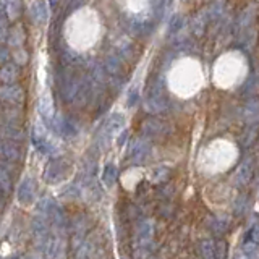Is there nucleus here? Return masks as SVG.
Masks as SVG:
<instances>
[{
    "instance_id": "1",
    "label": "nucleus",
    "mask_w": 259,
    "mask_h": 259,
    "mask_svg": "<svg viewBox=\"0 0 259 259\" xmlns=\"http://www.w3.org/2000/svg\"><path fill=\"white\" fill-rule=\"evenodd\" d=\"M125 126V118L121 113H112V115L105 120V123L102 125L101 132L97 133V144L102 146V148H105L113 136H117L121 130H123Z\"/></svg>"
},
{
    "instance_id": "2",
    "label": "nucleus",
    "mask_w": 259,
    "mask_h": 259,
    "mask_svg": "<svg viewBox=\"0 0 259 259\" xmlns=\"http://www.w3.org/2000/svg\"><path fill=\"white\" fill-rule=\"evenodd\" d=\"M68 168H70L68 160H65L63 157H55L46 165L44 174H42V180L49 185L59 183L63 180L65 177H67Z\"/></svg>"
},
{
    "instance_id": "3",
    "label": "nucleus",
    "mask_w": 259,
    "mask_h": 259,
    "mask_svg": "<svg viewBox=\"0 0 259 259\" xmlns=\"http://www.w3.org/2000/svg\"><path fill=\"white\" fill-rule=\"evenodd\" d=\"M23 157H24V149L20 144V141L0 138V160L18 164V162L23 160Z\"/></svg>"
},
{
    "instance_id": "4",
    "label": "nucleus",
    "mask_w": 259,
    "mask_h": 259,
    "mask_svg": "<svg viewBox=\"0 0 259 259\" xmlns=\"http://www.w3.org/2000/svg\"><path fill=\"white\" fill-rule=\"evenodd\" d=\"M154 224L151 221H141L136 227V248L141 249V254H149L148 248L152 246Z\"/></svg>"
},
{
    "instance_id": "5",
    "label": "nucleus",
    "mask_w": 259,
    "mask_h": 259,
    "mask_svg": "<svg viewBox=\"0 0 259 259\" xmlns=\"http://www.w3.org/2000/svg\"><path fill=\"white\" fill-rule=\"evenodd\" d=\"M49 126L54 130V133L60 135L63 138H73L78 135V126L75 121H73L70 117L60 115V113H55L52 121L49 123Z\"/></svg>"
},
{
    "instance_id": "6",
    "label": "nucleus",
    "mask_w": 259,
    "mask_h": 259,
    "mask_svg": "<svg viewBox=\"0 0 259 259\" xmlns=\"http://www.w3.org/2000/svg\"><path fill=\"white\" fill-rule=\"evenodd\" d=\"M253 174H254V160L248 157L241 162V164L237 167V170H235V174H233V185L235 186H246L249 182H251V178H253Z\"/></svg>"
},
{
    "instance_id": "7",
    "label": "nucleus",
    "mask_w": 259,
    "mask_h": 259,
    "mask_svg": "<svg viewBox=\"0 0 259 259\" xmlns=\"http://www.w3.org/2000/svg\"><path fill=\"white\" fill-rule=\"evenodd\" d=\"M36 182L32 180L31 177L23 178V182L20 183L18 190H16V199H18L20 204L23 206H29L32 201L36 199Z\"/></svg>"
},
{
    "instance_id": "8",
    "label": "nucleus",
    "mask_w": 259,
    "mask_h": 259,
    "mask_svg": "<svg viewBox=\"0 0 259 259\" xmlns=\"http://www.w3.org/2000/svg\"><path fill=\"white\" fill-rule=\"evenodd\" d=\"M0 102L10 104V105H21L24 102V91L23 88L16 83L5 84L0 88Z\"/></svg>"
},
{
    "instance_id": "9",
    "label": "nucleus",
    "mask_w": 259,
    "mask_h": 259,
    "mask_svg": "<svg viewBox=\"0 0 259 259\" xmlns=\"http://www.w3.org/2000/svg\"><path fill=\"white\" fill-rule=\"evenodd\" d=\"M149 152H151L149 143L146 140H141V138H138V140L132 141V144H130L128 157L133 164H141V162H144L146 159H148Z\"/></svg>"
},
{
    "instance_id": "10",
    "label": "nucleus",
    "mask_w": 259,
    "mask_h": 259,
    "mask_svg": "<svg viewBox=\"0 0 259 259\" xmlns=\"http://www.w3.org/2000/svg\"><path fill=\"white\" fill-rule=\"evenodd\" d=\"M13 186V174H12V162L0 160V190L7 194L12 193Z\"/></svg>"
},
{
    "instance_id": "11",
    "label": "nucleus",
    "mask_w": 259,
    "mask_h": 259,
    "mask_svg": "<svg viewBox=\"0 0 259 259\" xmlns=\"http://www.w3.org/2000/svg\"><path fill=\"white\" fill-rule=\"evenodd\" d=\"M20 65L16 62H12V63H4L2 67H0V81H2L4 84H13L18 81L20 78Z\"/></svg>"
},
{
    "instance_id": "12",
    "label": "nucleus",
    "mask_w": 259,
    "mask_h": 259,
    "mask_svg": "<svg viewBox=\"0 0 259 259\" xmlns=\"http://www.w3.org/2000/svg\"><path fill=\"white\" fill-rule=\"evenodd\" d=\"M23 121V112L18 105H10L0 110V123L8 125H21Z\"/></svg>"
},
{
    "instance_id": "13",
    "label": "nucleus",
    "mask_w": 259,
    "mask_h": 259,
    "mask_svg": "<svg viewBox=\"0 0 259 259\" xmlns=\"http://www.w3.org/2000/svg\"><path fill=\"white\" fill-rule=\"evenodd\" d=\"M143 133L149 138H157V136L168 133V125H165L164 121H160V120L151 118L143 123Z\"/></svg>"
},
{
    "instance_id": "14",
    "label": "nucleus",
    "mask_w": 259,
    "mask_h": 259,
    "mask_svg": "<svg viewBox=\"0 0 259 259\" xmlns=\"http://www.w3.org/2000/svg\"><path fill=\"white\" fill-rule=\"evenodd\" d=\"M37 112L40 118H42L44 123H51L54 115H55V110H54V102L49 96H42L40 99L37 101Z\"/></svg>"
},
{
    "instance_id": "15",
    "label": "nucleus",
    "mask_w": 259,
    "mask_h": 259,
    "mask_svg": "<svg viewBox=\"0 0 259 259\" xmlns=\"http://www.w3.org/2000/svg\"><path fill=\"white\" fill-rule=\"evenodd\" d=\"M207 227L215 235H222L230 229V219L227 215H212L207 219Z\"/></svg>"
},
{
    "instance_id": "16",
    "label": "nucleus",
    "mask_w": 259,
    "mask_h": 259,
    "mask_svg": "<svg viewBox=\"0 0 259 259\" xmlns=\"http://www.w3.org/2000/svg\"><path fill=\"white\" fill-rule=\"evenodd\" d=\"M243 120L249 125L259 121V99H249L243 107Z\"/></svg>"
},
{
    "instance_id": "17",
    "label": "nucleus",
    "mask_w": 259,
    "mask_h": 259,
    "mask_svg": "<svg viewBox=\"0 0 259 259\" xmlns=\"http://www.w3.org/2000/svg\"><path fill=\"white\" fill-rule=\"evenodd\" d=\"M0 138H5V140H13V141H20L24 138V132L21 125H8V123H0Z\"/></svg>"
},
{
    "instance_id": "18",
    "label": "nucleus",
    "mask_w": 259,
    "mask_h": 259,
    "mask_svg": "<svg viewBox=\"0 0 259 259\" xmlns=\"http://www.w3.org/2000/svg\"><path fill=\"white\" fill-rule=\"evenodd\" d=\"M148 107L151 112H159L167 107V101L164 99V96H162L159 88L151 89V93L148 96Z\"/></svg>"
},
{
    "instance_id": "19",
    "label": "nucleus",
    "mask_w": 259,
    "mask_h": 259,
    "mask_svg": "<svg viewBox=\"0 0 259 259\" xmlns=\"http://www.w3.org/2000/svg\"><path fill=\"white\" fill-rule=\"evenodd\" d=\"M47 16H49V12H47L46 2H42V0H36V2L31 5V18L37 24H44L47 21Z\"/></svg>"
},
{
    "instance_id": "20",
    "label": "nucleus",
    "mask_w": 259,
    "mask_h": 259,
    "mask_svg": "<svg viewBox=\"0 0 259 259\" xmlns=\"http://www.w3.org/2000/svg\"><path fill=\"white\" fill-rule=\"evenodd\" d=\"M4 7L8 20H18L23 13V0H4Z\"/></svg>"
},
{
    "instance_id": "21",
    "label": "nucleus",
    "mask_w": 259,
    "mask_h": 259,
    "mask_svg": "<svg viewBox=\"0 0 259 259\" xmlns=\"http://www.w3.org/2000/svg\"><path fill=\"white\" fill-rule=\"evenodd\" d=\"M24 39H26V32H24L21 24H16L13 26L10 31H8V37H7V42L10 44L12 47H21Z\"/></svg>"
},
{
    "instance_id": "22",
    "label": "nucleus",
    "mask_w": 259,
    "mask_h": 259,
    "mask_svg": "<svg viewBox=\"0 0 259 259\" xmlns=\"http://www.w3.org/2000/svg\"><path fill=\"white\" fill-rule=\"evenodd\" d=\"M117 175H118L117 167L113 165V164H107V165L104 167V170H102V183L107 186V188H110V186L115 185Z\"/></svg>"
},
{
    "instance_id": "23",
    "label": "nucleus",
    "mask_w": 259,
    "mask_h": 259,
    "mask_svg": "<svg viewBox=\"0 0 259 259\" xmlns=\"http://www.w3.org/2000/svg\"><path fill=\"white\" fill-rule=\"evenodd\" d=\"M199 254L206 259L215 257V241L214 240H202L199 243Z\"/></svg>"
},
{
    "instance_id": "24",
    "label": "nucleus",
    "mask_w": 259,
    "mask_h": 259,
    "mask_svg": "<svg viewBox=\"0 0 259 259\" xmlns=\"http://www.w3.org/2000/svg\"><path fill=\"white\" fill-rule=\"evenodd\" d=\"M241 251L246 257H254L259 253V243L251 241V240H245L241 245Z\"/></svg>"
},
{
    "instance_id": "25",
    "label": "nucleus",
    "mask_w": 259,
    "mask_h": 259,
    "mask_svg": "<svg viewBox=\"0 0 259 259\" xmlns=\"http://www.w3.org/2000/svg\"><path fill=\"white\" fill-rule=\"evenodd\" d=\"M256 138H257V128L256 126H251V128H248L246 132L241 135L240 143H241V146L248 148V146H251V144L256 141Z\"/></svg>"
},
{
    "instance_id": "26",
    "label": "nucleus",
    "mask_w": 259,
    "mask_h": 259,
    "mask_svg": "<svg viewBox=\"0 0 259 259\" xmlns=\"http://www.w3.org/2000/svg\"><path fill=\"white\" fill-rule=\"evenodd\" d=\"M8 18L7 15H0V44L5 42L8 37Z\"/></svg>"
},
{
    "instance_id": "27",
    "label": "nucleus",
    "mask_w": 259,
    "mask_h": 259,
    "mask_svg": "<svg viewBox=\"0 0 259 259\" xmlns=\"http://www.w3.org/2000/svg\"><path fill=\"white\" fill-rule=\"evenodd\" d=\"M246 207H248V199H246V196H238L237 201H235V204H233L235 214H237V215H241V214L246 210Z\"/></svg>"
},
{
    "instance_id": "28",
    "label": "nucleus",
    "mask_w": 259,
    "mask_h": 259,
    "mask_svg": "<svg viewBox=\"0 0 259 259\" xmlns=\"http://www.w3.org/2000/svg\"><path fill=\"white\" fill-rule=\"evenodd\" d=\"M245 240H251V241L259 243V222H253V225H251L249 230L246 232Z\"/></svg>"
},
{
    "instance_id": "29",
    "label": "nucleus",
    "mask_w": 259,
    "mask_h": 259,
    "mask_svg": "<svg viewBox=\"0 0 259 259\" xmlns=\"http://www.w3.org/2000/svg\"><path fill=\"white\" fill-rule=\"evenodd\" d=\"M13 62H16L21 67V65H26L28 62V52L24 49H18L16 52H13Z\"/></svg>"
},
{
    "instance_id": "30",
    "label": "nucleus",
    "mask_w": 259,
    "mask_h": 259,
    "mask_svg": "<svg viewBox=\"0 0 259 259\" xmlns=\"http://www.w3.org/2000/svg\"><path fill=\"white\" fill-rule=\"evenodd\" d=\"M183 26V20L180 15H175L172 21H170V32H177L178 29H180Z\"/></svg>"
},
{
    "instance_id": "31",
    "label": "nucleus",
    "mask_w": 259,
    "mask_h": 259,
    "mask_svg": "<svg viewBox=\"0 0 259 259\" xmlns=\"http://www.w3.org/2000/svg\"><path fill=\"white\" fill-rule=\"evenodd\" d=\"M138 99H140V91H138V89L135 88V89H132V93L128 94L126 105H128V107H133V105H136Z\"/></svg>"
},
{
    "instance_id": "32",
    "label": "nucleus",
    "mask_w": 259,
    "mask_h": 259,
    "mask_svg": "<svg viewBox=\"0 0 259 259\" xmlns=\"http://www.w3.org/2000/svg\"><path fill=\"white\" fill-rule=\"evenodd\" d=\"M227 256V245L225 241H215V257Z\"/></svg>"
},
{
    "instance_id": "33",
    "label": "nucleus",
    "mask_w": 259,
    "mask_h": 259,
    "mask_svg": "<svg viewBox=\"0 0 259 259\" xmlns=\"http://www.w3.org/2000/svg\"><path fill=\"white\" fill-rule=\"evenodd\" d=\"M167 174H168L167 168H164V167H160L159 170H156V174H154V183H159L160 180H164Z\"/></svg>"
},
{
    "instance_id": "34",
    "label": "nucleus",
    "mask_w": 259,
    "mask_h": 259,
    "mask_svg": "<svg viewBox=\"0 0 259 259\" xmlns=\"http://www.w3.org/2000/svg\"><path fill=\"white\" fill-rule=\"evenodd\" d=\"M8 59H10V52H8L5 47L0 46V65L7 63V62H8Z\"/></svg>"
},
{
    "instance_id": "35",
    "label": "nucleus",
    "mask_w": 259,
    "mask_h": 259,
    "mask_svg": "<svg viewBox=\"0 0 259 259\" xmlns=\"http://www.w3.org/2000/svg\"><path fill=\"white\" fill-rule=\"evenodd\" d=\"M4 196H5V193L0 190V210L4 209V206H5V201H4Z\"/></svg>"
},
{
    "instance_id": "36",
    "label": "nucleus",
    "mask_w": 259,
    "mask_h": 259,
    "mask_svg": "<svg viewBox=\"0 0 259 259\" xmlns=\"http://www.w3.org/2000/svg\"><path fill=\"white\" fill-rule=\"evenodd\" d=\"M125 140H126V132L121 133V135L118 136V140H117V141H118V144H123V141H125Z\"/></svg>"
},
{
    "instance_id": "37",
    "label": "nucleus",
    "mask_w": 259,
    "mask_h": 259,
    "mask_svg": "<svg viewBox=\"0 0 259 259\" xmlns=\"http://www.w3.org/2000/svg\"><path fill=\"white\" fill-rule=\"evenodd\" d=\"M49 2H51V5H52V8H54L57 4H59V0H49Z\"/></svg>"
}]
</instances>
